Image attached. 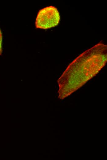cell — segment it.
Masks as SVG:
<instances>
[{"mask_svg":"<svg viewBox=\"0 0 107 160\" xmlns=\"http://www.w3.org/2000/svg\"><path fill=\"white\" fill-rule=\"evenodd\" d=\"M107 50L100 42L73 60L57 80L58 98L67 97L97 74L106 63Z\"/></svg>","mask_w":107,"mask_h":160,"instance_id":"cell-1","label":"cell"},{"mask_svg":"<svg viewBox=\"0 0 107 160\" xmlns=\"http://www.w3.org/2000/svg\"><path fill=\"white\" fill-rule=\"evenodd\" d=\"M60 18L59 12L56 7L51 6H47L38 11L35 26L40 29L50 28L58 25Z\"/></svg>","mask_w":107,"mask_h":160,"instance_id":"cell-2","label":"cell"},{"mask_svg":"<svg viewBox=\"0 0 107 160\" xmlns=\"http://www.w3.org/2000/svg\"><path fill=\"white\" fill-rule=\"evenodd\" d=\"M2 33L1 31V30L0 29V56L1 55L2 53Z\"/></svg>","mask_w":107,"mask_h":160,"instance_id":"cell-3","label":"cell"}]
</instances>
